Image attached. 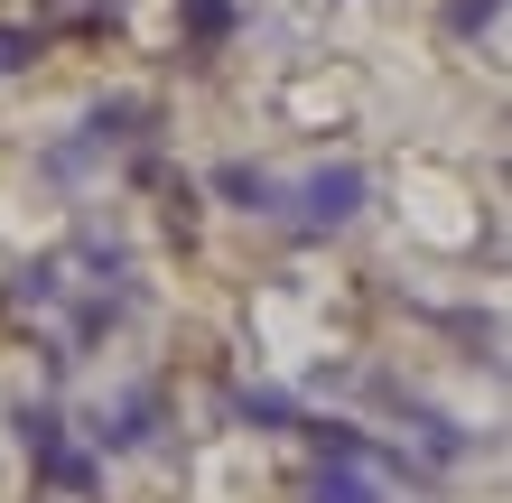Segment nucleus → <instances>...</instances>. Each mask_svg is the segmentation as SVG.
I'll list each match as a JSON object with an SVG mask.
<instances>
[{
    "instance_id": "nucleus-5",
    "label": "nucleus",
    "mask_w": 512,
    "mask_h": 503,
    "mask_svg": "<svg viewBox=\"0 0 512 503\" xmlns=\"http://www.w3.org/2000/svg\"><path fill=\"white\" fill-rule=\"evenodd\" d=\"M215 196L224 205H243V215H280V177H270V168H243V159H233V168H215Z\"/></svg>"
},
{
    "instance_id": "nucleus-8",
    "label": "nucleus",
    "mask_w": 512,
    "mask_h": 503,
    "mask_svg": "<svg viewBox=\"0 0 512 503\" xmlns=\"http://www.w3.org/2000/svg\"><path fill=\"white\" fill-rule=\"evenodd\" d=\"M19 66H38V28H28V38H19V28H0V75H19Z\"/></svg>"
},
{
    "instance_id": "nucleus-3",
    "label": "nucleus",
    "mask_w": 512,
    "mask_h": 503,
    "mask_svg": "<svg viewBox=\"0 0 512 503\" xmlns=\"http://www.w3.org/2000/svg\"><path fill=\"white\" fill-rule=\"evenodd\" d=\"M308 503H391V494H382V476H373V457H317Z\"/></svg>"
},
{
    "instance_id": "nucleus-2",
    "label": "nucleus",
    "mask_w": 512,
    "mask_h": 503,
    "mask_svg": "<svg viewBox=\"0 0 512 503\" xmlns=\"http://www.w3.org/2000/svg\"><path fill=\"white\" fill-rule=\"evenodd\" d=\"M84 438H94V457H131V448H149V438H159V392H122Z\"/></svg>"
},
{
    "instance_id": "nucleus-6",
    "label": "nucleus",
    "mask_w": 512,
    "mask_h": 503,
    "mask_svg": "<svg viewBox=\"0 0 512 503\" xmlns=\"http://www.w3.org/2000/svg\"><path fill=\"white\" fill-rule=\"evenodd\" d=\"M177 19H187V38H196V47H224L243 10H233V0H177Z\"/></svg>"
},
{
    "instance_id": "nucleus-7",
    "label": "nucleus",
    "mask_w": 512,
    "mask_h": 503,
    "mask_svg": "<svg viewBox=\"0 0 512 503\" xmlns=\"http://www.w3.org/2000/svg\"><path fill=\"white\" fill-rule=\"evenodd\" d=\"M56 289H66V280H56V261H38V271H19V280H10V299H19V308H47Z\"/></svg>"
},
{
    "instance_id": "nucleus-9",
    "label": "nucleus",
    "mask_w": 512,
    "mask_h": 503,
    "mask_svg": "<svg viewBox=\"0 0 512 503\" xmlns=\"http://www.w3.org/2000/svg\"><path fill=\"white\" fill-rule=\"evenodd\" d=\"M494 19H503V0H457V38H485Z\"/></svg>"
},
{
    "instance_id": "nucleus-4",
    "label": "nucleus",
    "mask_w": 512,
    "mask_h": 503,
    "mask_svg": "<svg viewBox=\"0 0 512 503\" xmlns=\"http://www.w3.org/2000/svg\"><path fill=\"white\" fill-rule=\"evenodd\" d=\"M233 420L243 429H298L308 410H298V392H280V382H243V392H233Z\"/></svg>"
},
{
    "instance_id": "nucleus-1",
    "label": "nucleus",
    "mask_w": 512,
    "mask_h": 503,
    "mask_svg": "<svg viewBox=\"0 0 512 503\" xmlns=\"http://www.w3.org/2000/svg\"><path fill=\"white\" fill-rule=\"evenodd\" d=\"M364 196H373V177L354 168V159H336V168L298 177V187L280 196V215H298V233H345L354 215H364Z\"/></svg>"
}]
</instances>
